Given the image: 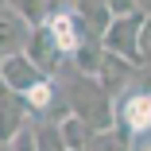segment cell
Segmentation results:
<instances>
[{"label": "cell", "mask_w": 151, "mask_h": 151, "mask_svg": "<svg viewBox=\"0 0 151 151\" xmlns=\"http://www.w3.org/2000/svg\"><path fill=\"white\" fill-rule=\"evenodd\" d=\"M4 93H8V85H4V78H0V97H4Z\"/></svg>", "instance_id": "obj_19"}, {"label": "cell", "mask_w": 151, "mask_h": 151, "mask_svg": "<svg viewBox=\"0 0 151 151\" xmlns=\"http://www.w3.org/2000/svg\"><path fill=\"white\" fill-rule=\"evenodd\" d=\"M23 54L31 58V62L47 74V78H54L58 70L66 66V54H62V47H58V39L50 35V27L47 23H39V27H31V39H27V47H23Z\"/></svg>", "instance_id": "obj_4"}, {"label": "cell", "mask_w": 151, "mask_h": 151, "mask_svg": "<svg viewBox=\"0 0 151 151\" xmlns=\"http://www.w3.org/2000/svg\"><path fill=\"white\" fill-rule=\"evenodd\" d=\"M101 58H105V47H101V39H85L66 62L74 66V74H85V78H97V70H101Z\"/></svg>", "instance_id": "obj_11"}, {"label": "cell", "mask_w": 151, "mask_h": 151, "mask_svg": "<svg viewBox=\"0 0 151 151\" xmlns=\"http://www.w3.org/2000/svg\"><path fill=\"white\" fill-rule=\"evenodd\" d=\"M112 112H116V128L124 136L136 139V136L151 132V81L143 89H128V93L112 105Z\"/></svg>", "instance_id": "obj_3"}, {"label": "cell", "mask_w": 151, "mask_h": 151, "mask_svg": "<svg viewBox=\"0 0 151 151\" xmlns=\"http://www.w3.org/2000/svg\"><path fill=\"white\" fill-rule=\"evenodd\" d=\"M136 4H139V12H143V16L151 19V0H136Z\"/></svg>", "instance_id": "obj_18"}, {"label": "cell", "mask_w": 151, "mask_h": 151, "mask_svg": "<svg viewBox=\"0 0 151 151\" xmlns=\"http://www.w3.org/2000/svg\"><path fill=\"white\" fill-rule=\"evenodd\" d=\"M112 93L97 81V78H85V74H74L70 78V89H66V109L85 120L93 132H105V128H116V112H112Z\"/></svg>", "instance_id": "obj_1"}, {"label": "cell", "mask_w": 151, "mask_h": 151, "mask_svg": "<svg viewBox=\"0 0 151 151\" xmlns=\"http://www.w3.org/2000/svg\"><path fill=\"white\" fill-rule=\"evenodd\" d=\"M143 23L147 16L143 12H132V16H116L109 23V31L101 35V47L116 58H124V62H132L136 70L147 66V50H143Z\"/></svg>", "instance_id": "obj_2"}, {"label": "cell", "mask_w": 151, "mask_h": 151, "mask_svg": "<svg viewBox=\"0 0 151 151\" xmlns=\"http://www.w3.org/2000/svg\"><path fill=\"white\" fill-rule=\"evenodd\" d=\"M143 50H147V62H151V19L143 23Z\"/></svg>", "instance_id": "obj_17"}, {"label": "cell", "mask_w": 151, "mask_h": 151, "mask_svg": "<svg viewBox=\"0 0 151 151\" xmlns=\"http://www.w3.org/2000/svg\"><path fill=\"white\" fill-rule=\"evenodd\" d=\"M47 27H50V35L58 39V47H62V54H66V58H70V54L85 43V39H93V35L81 27V19H78L74 12H50Z\"/></svg>", "instance_id": "obj_6"}, {"label": "cell", "mask_w": 151, "mask_h": 151, "mask_svg": "<svg viewBox=\"0 0 151 151\" xmlns=\"http://www.w3.org/2000/svg\"><path fill=\"white\" fill-rule=\"evenodd\" d=\"M31 132H35V151H66L62 136H58V120H43Z\"/></svg>", "instance_id": "obj_15"}, {"label": "cell", "mask_w": 151, "mask_h": 151, "mask_svg": "<svg viewBox=\"0 0 151 151\" xmlns=\"http://www.w3.org/2000/svg\"><path fill=\"white\" fill-rule=\"evenodd\" d=\"M85 151H132V136H124L120 128H105V132H93Z\"/></svg>", "instance_id": "obj_14"}, {"label": "cell", "mask_w": 151, "mask_h": 151, "mask_svg": "<svg viewBox=\"0 0 151 151\" xmlns=\"http://www.w3.org/2000/svg\"><path fill=\"white\" fill-rule=\"evenodd\" d=\"M132 74H136V66H132V62H124V58H116V54H109V50H105L101 70H97V81L109 89V93H120V89L132 81Z\"/></svg>", "instance_id": "obj_10"}, {"label": "cell", "mask_w": 151, "mask_h": 151, "mask_svg": "<svg viewBox=\"0 0 151 151\" xmlns=\"http://www.w3.org/2000/svg\"><path fill=\"white\" fill-rule=\"evenodd\" d=\"M23 116H27L23 97H16V93L0 97V143H8V139H16V132H23Z\"/></svg>", "instance_id": "obj_9"}, {"label": "cell", "mask_w": 151, "mask_h": 151, "mask_svg": "<svg viewBox=\"0 0 151 151\" xmlns=\"http://www.w3.org/2000/svg\"><path fill=\"white\" fill-rule=\"evenodd\" d=\"M8 12H12V16H19L27 27H39V23H47V19H50L54 0H8Z\"/></svg>", "instance_id": "obj_13"}, {"label": "cell", "mask_w": 151, "mask_h": 151, "mask_svg": "<svg viewBox=\"0 0 151 151\" xmlns=\"http://www.w3.org/2000/svg\"><path fill=\"white\" fill-rule=\"evenodd\" d=\"M105 4H109V12H112V19H116V16H132V12H139L136 0H105Z\"/></svg>", "instance_id": "obj_16"}, {"label": "cell", "mask_w": 151, "mask_h": 151, "mask_svg": "<svg viewBox=\"0 0 151 151\" xmlns=\"http://www.w3.org/2000/svg\"><path fill=\"white\" fill-rule=\"evenodd\" d=\"M78 19H81V27L93 39H101L105 31H109V23H112V12H109V4L105 0H74V8H70Z\"/></svg>", "instance_id": "obj_8"}, {"label": "cell", "mask_w": 151, "mask_h": 151, "mask_svg": "<svg viewBox=\"0 0 151 151\" xmlns=\"http://www.w3.org/2000/svg\"><path fill=\"white\" fill-rule=\"evenodd\" d=\"M27 39H31V27L12 12H0V62L12 58V54H23Z\"/></svg>", "instance_id": "obj_7"}, {"label": "cell", "mask_w": 151, "mask_h": 151, "mask_svg": "<svg viewBox=\"0 0 151 151\" xmlns=\"http://www.w3.org/2000/svg\"><path fill=\"white\" fill-rule=\"evenodd\" d=\"M0 78H4L8 93H16V97H27L35 85L47 81V74H43L27 54H12V58H4V62H0Z\"/></svg>", "instance_id": "obj_5"}, {"label": "cell", "mask_w": 151, "mask_h": 151, "mask_svg": "<svg viewBox=\"0 0 151 151\" xmlns=\"http://www.w3.org/2000/svg\"><path fill=\"white\" fill-rule=\"evenodd\" d=\"M58 136H62L66 151H85L89 139H93V128L85 120H78L74 112H66V116H58Z\"/></svg>", "instance_id": "obj_12"}, {"label": "cell", "mask_w": 151, "mask_h": 151, "mask_svg": "<svg viewBox=\"0 0 151 151\" xmlns=\"http://www.w3.org/2000/svg\"><path fill=\"white\" fill-rule=\"evenodd\" d=\"M0 4H8V0H0Z\"/></svg>", "instance_id": "obj_20"}]
</instances>
